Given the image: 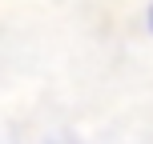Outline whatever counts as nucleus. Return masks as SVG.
Segmentation results:
<instances>
[{
  "mask_svg": "<svg viewBox=\"0 0 153 144\" xmlns=\"http://www.w3.org/2000/svg\"><path fill=\"white\" fill-rule=\"evenodd\" d=\"M149 28H153V4H149Z\"/></svg>",
  "mask_w": 153,
  "mask_h": 144,
  "instance_id": "nucleus-1",
  "label": "nucleus"
}]
</instances>
